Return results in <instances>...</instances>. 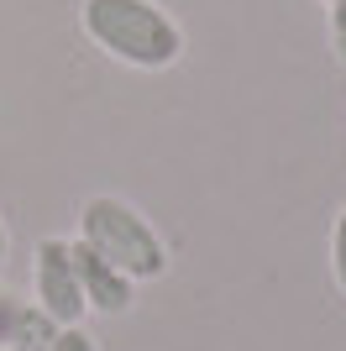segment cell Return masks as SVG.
I'll list each match as a JSON object with an SVG mask.
<instances>
[{
    "label": "cell",
    "mask_w": 346,
    "mask_h": 351,
    "mask_svg": "<svg viewBox=\"0 0 346 351\" xmlns=\"http://www.w3.org/2000/svg\"><path fill=\"white\" fill-rule=\"evenodd\" d=\"M325 21H331V47H336V63L346 69V0H331V5H325Z\"/></svg>",
    "instance_id": "obj_8"
},
{
    "label": "cell",
    "mask_w": 346,
    "mask_h": 351,
    "mask_svg": "<svg viewBox=\"0 0 346 351\" xmlns=\"http://www.w3.org/2000/svg\"><path fill=\"white\" fill-rule=\"evenodd\" d=\"M58 330H63V325H53L37 304H21V315H16V325H11V351H47Z\"/></svg>",
    "instance_id": "obj_5"
},
{
    "label": "cell",
    "mask_w": 346,
    "mask_h": 351,
    "mask_svg": "<svg viewBox=\"0 0 346 351\" xmlns=\"http://www.w3.org/2000/svg\"><path fill=\"white\" fill-rule=\"evenodd\" d=\"M73 267H79V283H84V304L95 309V315H126V309L137 304V278L121 273L111 257H100V252L89 247V241H79V236H73Z\"/></svg>",
    "instance_id": "obj_4"
},
{
    "label": "cell",
    "mask_w": 346,
    "mask_h": 351,
    "mask_svg": "<svg viewBox=\"0 0 346 351\" xmlns=\"http://www.w3.org/2000/svg\"><path fill=\"white\" fill-rule=\"evenodd\" d=\"M32 304L53 325H84V283L73 267V236H43L32 252Z\"/></svg>",
    "instance_id": "obj_3"
},
{
    "label": "cell",
    "mask_w": 346,
    "mask_h": 351,
    "mask_svg": "<svg viewBox=\"0 0 346 351\" xmlns=\"http://www.w3.org/2000/svg\"><path fill=\"white\" fill-rule=\"evenodd\" d=\"M331 278L346 293V205L336 210V226H331Z\"/></svg>",
    "instance_id": "obj_6"
},
{
    "label": "cell",
    "mask_w": 346,
    "mask_h": 351,
    "mask_svg": "<svg viewBox=\"0 0 346 351\" xmlns=\"http://www.w3.org/2000/svg\"><path fill=\"white\" fill-rule=\"evenodd\" d=\"M325 5H331V0H325Z\"/></svg>",
    "instance_id": "obj_11"
},
{
    "label": "cell",
    "mask_w": 346,
    "mask_h": 351,
    "mask_svg": "<svg viewBox=\"0 0 346 351\" xmlns=\"http://www.w3.org/2000/svg\"><path fill=\"white\" fill-rule=\"evenodd\" d=\"M79 241L111 257L121 273H131L137 283H152L168 273V241L158 236V226L142 215V210L121 199V194H95L79 205Z\"/></svg>",
    "instance_id": "obj_2"
},
{
    "label": "cell",
    "mask_w": 346,
    "mask_h": 351,
    "mask_svg": "<svg viewBox=\"0 0 346 351\" xmlns=\"http://www.w3.org/2000/svg\"><path fill=\"white\" fill-rule=\"evenodd\" d=\"M47 351H100V341L89 336L84 325H63V330L53 336V346H47Z\"/></svg>",
    "instance_id": "obj_7"
},
{
    "label": "cell",
    "mask_w": 346,
    "mask_h": 351,
    "mask_svg": "<svg viewBox=\"0 0 346 351\" xmlns=\"http://www.w3.org/2000/svg\"><path fill=\"white\" fill-rule=\"evenodd\" d=\"M16 315H21V304L0 293V351H11V325H16Z\"/></svg>",
    "instance_id": "obj_9"
},
{
    "label": "cell",
    "mask_w": 346,
    "mask_h": 351,
    "mask_svg": "<svg viewBox=\"0 0 346 351\" xmlns=\"http://www.w3.org/2000/svg\"><path fill=\"white\" fill-rule=\"evenodd\" d=\"M5 257H11V226L0 220V273H5Z\"/></svg>",
    "instance_id": "obj_10"
},
{
    "label": "cell",
    "mask_w": 346,
    "mask_h": 351,
    "mask_svg": "<svg viewBox=\"0 0 346 351\" xmlns=\"http://www.w3.org/2000/svg\"><path fill=\"white\" fill-rule=\"evenodd\" d=\"M79 32L137 73H163L184 58V27L158 0H79Z\"/></svg>",
    "instance_id": "obj_1"
}]
</instances>
